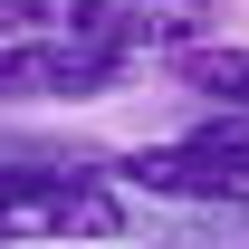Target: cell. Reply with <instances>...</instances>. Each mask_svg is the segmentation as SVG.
Here are the masks:
<instances>
[{"instance_id": "cell-1", "label": "cell", "mask_w": 249, "mask_h": 249, "mask_svg": "<svg viewBox=\"0 0 249 249\" xmlns=\"http://www.w3.org/2000/svg\"><path fill=\"white\" fill-rule=\"evenodd\" d=\"M134 201L96 144H0V249L124 240Z\"/></svg>"}, {"instance_id": "cell-2", "label": "cell", "mask_w": 249, "mask_h": 249, "mask_svg": "<svg viewBox=\"0 0 249 249\" xmlns=\"http://www.w3.org/2000/svg\"><path fill=\"white\" fill-rule=\"evenodd\" d=\"M240 0H67V38L96 48V58H192V48H220Z\"/></svg>"}, {"instance_id": "cell-4", "label": "cell", "mask_w": 249, "mask_h": 249, "mask_svg": "<svg viewBox=\"0 0 249 249\" xmlns=\"http://www.w3.org/2000/svg\"><path fill=\"white\" fill-rule=\"evenodd\" d=\"M173 87L211 96L220 115L249 124V48H240V38H230V48H192V58H173Z\"/></svg>"}, {"instance_id": "cell-3", "label": "cell", "mask_w": 249, "mask_h": 249, "mask_svg": "<svg viewBox=\"0 0 249 249\" xmlns=\"http://www.w3.org/2000/svg\"><path fill=\"white\" fill-rule=\"evenodd\" d=\"M106 173L154 201H249V124L211 115L182 144H144V154H106Z\"/></svg>"}]
</instances>
